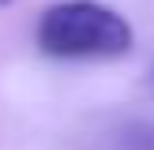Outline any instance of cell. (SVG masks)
Masks as SVG:
<instances>
[{
	"label": "cell",
	"mask_w": 154,
	"mask_h": 150,
	"mask_svg": "<svg viewBox=\"0 0 154 150\" xmlns=\"http://www.w3.org/2000/svg\"><path fill=\"white\" fill-rule=\"evenodd\" d=\"M38 45L49 56H124L132 49V26L113 8L90 4V0H68L42 15L38 22Z\"/></svg>",
	"instance_id": "6da1fadb"
},
{
	"label": "cell",
	"mask_w": 154,
	"mask_h": 150,
	"mask_svg": "<svg viewBox=\"0 0 154 150\" xmlns=\"http://www.w3.org/2000/svg\"><path fill=\"white\" fill-rule=\"evenodd\" d=\"M147 150H154V131H150V135H147Z\"/></svg>",
	"instance_id": "7a4b0ae2"
},
{
	"label": "cell",
	"mask_w": 154,
	"mask_h": 150,
	"mask_svg": "<svg viewBox=\"0 0 154 150\" xmlns=\"http://www.w3.org/2000/svg\"><path fill=\"white\" fill-rule=\"evenodd\" d=\"M0 4H8V0H0Z\"/></svg>",
	"instance_id": "3957f363"
}]
</instances>
